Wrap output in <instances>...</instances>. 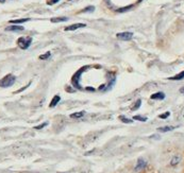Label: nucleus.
I'll use <instances>...</instances> for the list:
<instances>
[{"label": "nucleus", "instance_id": "obj_1", "mask_svg": "<svg viewBox=\"0 0 184 173\" xmlns=\"http://www.w3.org/2000/svg\"><path fill=\"white\" fill-rule=\"evenodd\" d=\"M88 68V66H85V67H81L79 70H77L76 73L71 77V85L78 90H83V87L80 85V78L82 76V73L85 72V70Z\"/></svg>", "mask_w": 184, "mask_h": 173}, {"label": "nucleus", "instance_id": "obj_2", "mask_svg": "<svg viewBox=\"0 0 184 173\" xmlns=\"http://www.w3.org/2000/svg\"><path fill=\"white\" fill-rule=\"evenodd\" d=\"M15 81H16V77L14 76V74H8V76H5L4 78H2L1 80H0V87H2V88H8V87H11L14 83H15Z\"/></svg>", "mask_w": 184, "mask_h": 173}, {"label": "nucleus", "instance_id": "obj_3", "mask_svg": "<svg viewBox=\"0 0 184 173\" xmlns=\"http://www.w3.org/2000/svg\"><path fill=\"white\" fill-rule=\"evenodd\" d=\"M32 44V37H19L18 39H17V46L19 47L20 49H23V50H26V49H28L30 46Z\"/></svg>", "mask_w": 184, "mask_h": 173}, {"label": "nucleus", "instance_id": "obj_4", "mask_svg": "<svg viewBox=\"0 0 184 173\" xmlns=\"http://www.w3.org/2000/svg\"><path fill=\"white\" fill-rule=\"evenodd\" d=\"M116 37L120 40H131L133 37L132 32H120L117 33Z\"/></svg>", "mask_w": 184, "mask_h": 173}, {"label": "nucleus", "instance_id": "obj_5", "mask_svg": "<svg viewBox=\"0 0 184 173\" xmlns=\"http://www.w3.org/2000/svg\"><path fill=\"white\" fill-rule=\"evenodd\" d=\"M146 166H147V161H145L144 158H138L137 159V164L135 166V171H140V170L145 169Z\"/></svg>", "mask_w": 184, "mask_h": 173}, {"label": "nucleus", "instance_id": "obj_6", "mask_svg": "<svg viewBox=\"0 0 184 173\" xmlns=\"http://www.w3.org/2000/svg\"><path fill=\"white\" fill-rule=\"evenodd\" d=\"M85 27H86V24H70V26L66 27L64 30L65 31H76L78 29L85 28Z\"/></svg>", "mask_w": 184, "mask_h": 173}, {"label": "nucleus", "instance_id": "obj_7", "mask_svg": "<svg viewBox=\"0 0 184 173\" xmlns=\"http://www.w3.org/2000/svg\"><path fill=\"white\" fill-rule=\"evenodd\" d=\"M24 30V27L18 26V24H13V26H10V27L5 28V31H10V32H21Z\"/></svg>", "mask_w": 184, "mask_h": 173}, {"label": "nucleus", "instance_id": "obj_8", "mask_svg": "<svg viewBox=\"0 0 184 173\" xmlns=\"http://www.w3.org/2000/svg\"><path fill=\"white\" fill-rule=\"evenodd\" d=\"M150 99H152V100H164V99H165V93H162V91H158V93L151 95Z\"/></svg>", "mask_w": 184, "mask_h": 173}, {"label": "nucleus", "instance_id": "obj_9", "mask_svg": "<svg viewBox=\"0 0 184 173\" xmlns=\"http://www.w3.org/2000/svg\"><path fill=\"white\" fill-rule=\"evenodd\" d=\"M60 100H61V97L58 96V95H56V96L52 98L51 102H50V104H49V107H50V109H53V107H56V105L59 104Z\"/></svg>", "mask_w": 184, "mask_h": 173}, {"label": "nucleus", "instance_id": "obj_10", "mask_svg": "<svg viewBox=\"0 0 184 173\" xmlns=\"http://www.w3.org/2000/svg\"><path fill=\"white\" fill-rule=\"evenodd\" d=\"M176 129V126H162V128H158V132H161V133H167V132H170L172 130Z\"/></svg>", "mask_w": 184, "mask_h": 173}, {"label": "nucleus", "instance_id": "obj_11", "mask_svg": "<svg viewBox=\"0 0 184 173\" xmlns=\"http://www.w3.org/2000/svg\"><path fill=\"white\" fill-rule=\"evenodd\" d=\"M183 79H184V70L182 72L178 73L176 76H173V77L168 78V80H171V81H179V80H183Z\"/></svg>", "mask_w": 184, "mask_h": 173}, {"label": "nucleus", "instance_id": "obj_12", "mask_svg": "<svg viewBox=\"0 0 184 173\" xmlns=\"http://www.w3.org/2000/svg\"><path fill=\"white\" fill-rule=\"evenodd\" d=\"M67 17H53V18L50 19V21L53 22V24H56V22H62V21H67Z\"/></svg>", "mask_w": 184, "mask_h": 173}, {"label": "nucleus", "instance_id": "obj_13", "mask_svg": "<svg viewBox=\"0 0 184 173\" xmlns=\"http://www.w3.org/2000/svg\"><path fill=\"white\" fill-rule=\"evenodd\" d=\"M30 18H20V19H15V20H10V22L13 24H24V22H27L29 21Z\"/></svg>", "mask_w": 184, "mask_h": 173}, {"label": "nucleus", "instance_id": "obj_14", "mask_svg": "<svg viewBox=\"0 0 184 173\" xmlns=\"http://www.w3.org/2000/svg\"><path fill=\"white\" fill-rule=\"evenodd\" d=\"M85 115V112L84 111H81V112H77V113H73L70 115V118H73V119H79V118H82V117Z\"/></svg>", "mask_w": 184, "mask_h": 173}, {"label": "nucleus", "instance_id": "obj_15", "mask_svg": "<svg viewBox=\"0 0 184 173\" xmlns=\"http://www.w3.org/2000/svg\"><path fill=\"white\" fill-rule=\"evenodd\" d=\"M180 161H181L180 156H173L171 158V161H170V165H171L172 167H175V166H177L179 162H180Z\"/></svg>", "mask_w": 184, "mask_h": 173}, {"label": "nucleus", "instance_id": "obj_16", "mask_svg": "<svg viewBox=\"0 0 184 173\" xmlns=\"http://www.w3.org/2000/svg\"><path fill=\"white\" fill-rule=\"evenodd\" d=\"M147 119H148L147 117L140 116V115H135V116H133V120H137V121H140V122H146Z\"/></svg>", "mask_w": 184, "mask_h": 173}, {"label": "nucleus", "instance_id": "obj_17", "mask_svg": "<svg viewBox=\"0 0 184 173\" xmlns=\"http://www.w3.org/2000/svg\"><path fill=\"white\" fill-rule=\"evenodd\" d=\"M119 119H120V121L124 122V123H132L133 122V119H129V118H127V117L124 116V115H120Z\"/></svg>", "mask_w": 184, "mask_h": 173}, {"label": "nucleus", "instance_id": "obj_18", "mask_svg": "<svg viewBox=\"0 0 184 173\" xmlns=\"http://www.w3.org/2000/svg\"><path fill=\"white\" fill-rule=\"evenodd\" d=\"M132 8H133V4H131V5H128V7H124V8L117 9L116 11H117L118 13H124V12H127V11H129V10H131Z\"/></svg>", "mask_w": 184, "mask_h": 173}, {"label": "nucleus", "instance_id": "obj_19", "mask_svg": "<svg viewBox=\"0 0 184 173\" xmlns=\"http://www.w3.org/2000/svg\"><path fill=\"white\" fill-rule=\"evenodd\" d=\"M140 105H142V100H140V99H138V100L135 102V104L131 107V111H136V109H138L140 107Z\"/></svg>", "mask_w": 184, "mask_h": 173}, {"label": "nucleus", "instance_id": "obj_20", "mask_svg": "<svg viewBox=\"0 0 184 173\" xmlns=\"http://www.w3.org/2000/svg\"><path fill=\"white\" fill-rule=\"evenodd\" d=\"M94 10H95V7H93V5H88V7H86L85 9H83V10H82V12H83V13L94 12Z\"/></svg>", "mask_w": 184, "mask_h": 173}, {"label": "nucleus", "instance_id": "obj_21", "mask_svg": "<svg viewBox=\"0 0 184 173\" xmlns=\"http://www.w3.org/2000/svg\"><path fill=\"white\" fill-rule=\"evenodd\" d=\"M50 55H51L50 51H47L46 53L42 54V55L40 57V60H47V59H49V57H50Z\"/></svg>", "mask_w": 184, "mask_h": 173}, {"label": "nucleus", "instance_id": "obj_22", "mask_svg": "<svg viewBox=\"0 0 184 173\" xmlns=\"http://www.w3.org/2000/svg\"><path fill=\"white\" fill-rule=\"evenodd\" d=\"M169 116H170V113H169V112H165V113L161 114L160 116H159V118H161V119H166V118H168Z\"/></svg>", "mask_w": 184, "mask_h": 173}, {"label": "nucleus", "instance_id": "obj_23", "mask_svg": "<svg viewBox=\"0 0 184 173\" xmlns=\"http://www.w3.org/2000/svg\"><path fill=\"white\" fill-rule=\"evenodd\" d=\"M47 125H48V122H44V123H42V124L34 126V129H35V130H42L43 128H45V126H47Z\"/></svg>", "mask_w": 184, "mask_h": 173}, {"label": "nucleus", "instance_id": "obj_24", "mask_svg": "<svg viewBox=\"0 0 184 173\" xmlns=\"http://www.w3.org/2000/svg\"><path fill=\"white\" fill-rule=\"evenodd\" d=\"M30 84H31V83H30V82H29V83H28V85H27V86H24V87H21V88H20L19 90H17V91H15V93H21V91H23V90H24V89H26V88H28V86H29V85H30Z\"/></svg>", "mask_w": 184, "mask_h": 173}, {"label": "nucleus", "instance_id": "obj_25", "mask_svg": "<svg viewBox=\"0 0 184 173\" xmlns=\"http://www.w3.org/2000/svg\"><path fill=\"white\" fill-rule=\"evenodd\" d=\"M59 1H60V0H49L48 2H47V3L49 4V5H52V4H56V3H58V2H59Z\"/></svg>", "mask_w": 184, "mask_h": 173}, {"label": "nucleus", "instance_id": "obj_26", "mask_svg": "<svg viewBox=\"0 0 184 173\" xmlns=\"http://www.w3.org/2000/svg\"><path fill=\"white\" fill-rule=\"evenodd\" d=\"M85 90H87V91H95L96 89L94 88V87H89V86H87V87H85Z\"/></svg>", "mask_w": 184, "mask_h": 173}, {"label": "nucleus", "instance_id": "obj_27", "mask_svg": "<svg viewBox=\"0 0 184 173\" xmlns=\"http://www.w3.org/2000/svg\"><path fill=\"white\" fill-rule=\"evenodd\" d=\"M180 91H181V93H183V95H184V87H182V88L180 89Z\"/></svg>", "mask_w": 184, "mask_h": 173}, {"label": "nucleus", "instance_id": "obj_28", "mask_svg": "<svg viewBox=\"0 0 184 173\" xmlns=\"http://www.w3.org/2000/svg\"><path fill=\"white\" fill-rule=\"evenodd\" d=\"M5 2V0H0V3H4Z\"/></svg>", "mask_w": 184, "mask_h": 173}, {"label": "nucleus", "instance_id": "obj_29", "mask_svg": "<svg viewBox=\"0 0 184 173\" xmlns=\"http://www.w3.org/2000/svg\"><path fill=\"white\" fill-rule=\"evenodd\" d=\"M142 1H143V0H137V3H140Z\"/></svg>", "mask_w": 184, "mask_h": 173}, {"label": "nucleus", "instance_id": "obj_30", "mask_svg": "<svg viewBox=\"0 0 184 173\" xmlns=\"http://www.w3.org/2000/svg\"><path fill=\"white\" fill-rule=\"evenodd\" d=\"M61 173H62V172H61Z\"/></svg>", "mask_w": 184, "mask_h": 173}]
</instances>
